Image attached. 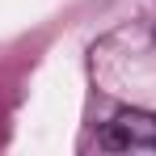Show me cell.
Returning <instances> with one entry per match:
<instances>
[{"instance_id": "1", "label": "cell", "mask_w": 156, "mask_h": 156, "mask_svg": "<svg viewBox=\"0 0 156 156\" xmlns=\"http://www.w3.org/2000/svg\"><path fill=\"white\" fill-rule=\"evenodd\" d=\"M101 144L122 152V148H152L156 144V114L148 110H118L101 131Z\"/></svg>"}]
</instances>
